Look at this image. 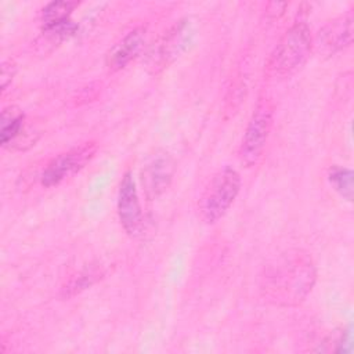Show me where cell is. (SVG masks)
Instances as JSON below:
<instances>
[{
    "label": "cell",
    "instance_id": "8fae6325",
    "mask_svg": "<svg viewBox=\"0 0 354 354\" xmlns=\"http://www.w3.org/2000/svg\"><path fill=\"white\" fill-rule=\"evenodd\" d=\"M24 112L14 105L3 109L0 120V136L4 147H12V144L24 134Z\"/></svg>",
    "mask_w": 354,
    "mask_h": 354
},
{
    "label": "cell",
    "instance_id": "9a60e30c",
    "mask_svg": "<svg viewBox=\"0 0 354 354\" xmlns=\"http://www.w3.org/2000/svg\"><path fill=\"white\" fill-rule=\"evenodd\" d=\"M15 72H17V66L11 59L4 61L1 64V90H6L7 86L12 82Z\"/></svg>",
    "mask_w": 354,
    "mask_h": 354
},
{
    "label": "cell",
    "instance_id": "2e32d148",
    "mask_svg": "<svg viewBox=\"0 0 354 354\" xmlns=\"http://www.w3.org/2000/svg\"><path fill=\"white\" fill-rule=\"evenodd\" d=\"M286 3H270L268 4V14H271L272 17H278V15H281L285 10H278V8H281V7H283Z\"/></svg>",
    "mask_w": 354,
    "mask_h": 354
},
{
    "label": "cell",
    "instance_id": "7a4b0ae2",
    "mask_svg": "<svg viewBox=\"0 0 354 354\" xmlns=\"http://www.w3.org/2000/svg\"><path fill=\"white\" fill-rule=\"evenodd\" d=\"M313 39L306 22L293 24L279 39L271 53L267 71L272 76L286 77L296 73L310 57Z\"/></svg>",
    "mask_w": 354,
    "mask_h": 354
},
{
    "label": "cell",
    "instance_id": "5bb4252c",
    "mask_svg": "<svg viewBox=\"0 0 354 354\" xmlns=\"http://www.w3.org/2000/svg\"><path fill=\"white\" fill-rule=\"evenodd\" d=\"M102 274L104 272H102L101 267H98V266H91L90 268H84L62 288L64 296L69 297V296H73V295L90 288L94 282H97L102 277Z\"/></svg>",
    "mask_w": 354,
    "mask_h": 354
},
{
    "label": "cell",
    "instance_id": "9c48e42d",
    "mask_svg": "<svg viewBox=\"0 0 354 354\" xmlns=\"http://www.w3.org/2000/svg\"><path fill=\"white\" fill-rule=\"evenodd\" d=\"M353 41V14L348 12L339 18L329 21L317 36L318 48L330 55L335 54Z\"/></svg>",
    "mask_w": 354,
    "mask_h": 354
},
{
    "label": "cell",
    "instance_id": "5b68a950",
    "mask_svg": "<svg viewBox=\"0 0 354 354\" xmlns=\"http://www.w3.org/2000/svg\"><path fill=\"white\" fill-rule=\"evenodd\" d=\"M95 149L97 147L94 142H87L79 148H73L53 158L41 171V184L44 187H53L73 176L94 156Z\"/></svg>",
    "mask_w": 354,
    "mask_h": 354
},
{
    "label": "cell",
    "instance_id": "30bf717a",
    "mask_svg": "<svg viewBox=\"0 0 354 354\" xmlns=\"http://www.w3.org/2000/svg\"><path fill=\"white\" fill-rule=\"evenodd\" d=\"M145 40V28L138 26L120 39L106 54V66L115 72L124 68L142 48Z\"/></svg>",
    "mask_w": 354,
    "mask_h": 354
},
{
    "label": "cell",
    "instance_id": "ba28073f",
    "mask_svg": "<svg viewBox=\"0 0 354 354\" xmlns=\"http://www.w3.org/2000/svg\"><path fill=\"white\" fill-rule=\"evenodd\" d=\"M118 216L120 224L129 235L136 236L142 231V212L136 189V183L130 171L124 173L120 181L118 195Z\"/></svg>",
    "mask_w": 354,
    "mask_h": 354
},
{
    "label": "cell",
    "instance_id": "8992f818",
    "mask_svg": "<svg viewBox=\"0 0 354 354\" xmlns=\"http://www.w3.org/2000/svg\"><path fill=\"white\" fill-rule=\"evenodd\" d=\"M195 26L189 18H183L176 22L162 37L152 55V68L162 69L177 59L192 43Z\"/></svg>",
    "mask_w": 354,
    "mask_h": 354
},
{
    "label": "cell",
    "instance_id": "6da1fadb",
    "mask_svg": "<svg viewBox=\"0 0 354 354\" xmlns=\"http://www.w3.org/2000/svg\"><path fill=\"white\" fill-rule=\"evenodd\" d=\"M315 279L317 268L311 256L299 249L288 250L264 267L260 295L270 304L293 307L308 296Z\"/></svg>",
    "mask_w": 354,
    "mask_h": 354
},
{
    "label": "cell",
    "instance_id": "4fadbf2b",
    "mask_svg": "<svg viewBox=\"0 0 354 354\" xmlns=\"http://www.w3.org/2000/svg\"><path fill=\"white\" fill-rule=\"evenodd\" d=\"M329 183L333 185L335 191L339 192L342 198L351 202L354 194V184H353V171L347 167L342 166H332L328 170Z\"/></svg>",
    "mask_w": 354,
    "mask_h": 354
},
{
    "label": "cell",
    "instance_id": "7c38bea8",
    "mask_svg": "<svg viewBox=\"0 0 354 354\" xmlns=\"http://www.w3.org/2000/svg\"><path fill=\"white\" fill-rule=\"evenodd\" d=\"M79 6L77 1H51L43 10L40 15L41 29H48L64 24L71 19L72 11Z\"/></svg>",
    "mask_w": 354,
    "mask_h": 354
},
{
    "label": "cell",
    "instance_id": "3957f363",
    "mask_svg": "<svg viewBox=\"0 0 354 354\" xmlns=\"http://www.w3.org/2000/svg\"><path fill=\"white\" fill-rule=\"evenodd\" d=\"M239 189L241 176L235 169L224 167L217 171L199 198L198 210L201 218L207 224L220 220L232 206Z\"/></svg>",
    "mask_w": 354,
    "mask_h": 354
},
{
    "label": "cell",
    "instance_id": "277c9868",
    "mask_svg": "<svg viewBox=\"0 0 354 354\" xmlns=\"http://www.w3.org/2000/svg\"><path fill=\"white\" fill-rule=\"evenodd\" d=\"M272 105L268 100L257 102L239 148V159L246 167L256 165L264 151L272 126Z\"/></svg>",
    "mask_w": 354,
    "mask_h": 354
},
{
    "label": "cell",
    "instance_id": "52a82bcc",
    "mask_svg": "<svg viewBox=\"0 0 354 354\" xmlns=\"http://www.w3.org/2000/svg\"><path fill=\"white\" fill-rule=\"evenodd\" d=\"M176 171L173 158L167 152L153 153L141 170V183L148 199L162 195L170 185Z\"/></svg>",
    "mask_w": 354,
    "mask_h": 354
}]
</instances>
